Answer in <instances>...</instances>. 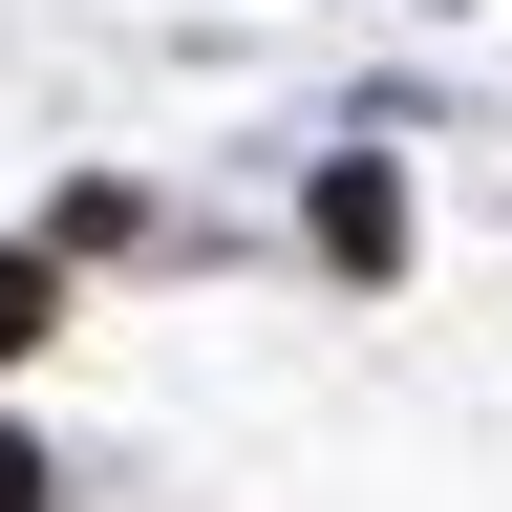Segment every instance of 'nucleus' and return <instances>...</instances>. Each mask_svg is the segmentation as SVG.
Listing matches in <instances>:
<instances>
[{"label": "nucleus", "instance_id": "nucleus-1", "mask_svg": "<svg viewBox=\"0 0 512 512\" xmlns=\"http://www.w3.org/2000/svg\"><path fill=\"white\" fill-rule=\"evenodd\" d=\"M43 342V256H0V363H22Z\"/></svg>", "mask_w": 512, "mask_h": 512}]
</instances>
